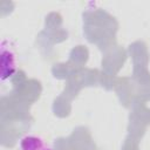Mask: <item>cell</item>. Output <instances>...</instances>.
<instances>
[{
  "label": "cell",
  "mask_w": 150,
  "mask_h": 150,
  "mask_svg": "<svg viewBox=\"0 0 150 150\" xmlns=\"http://www.w3.org/2000/svg\"><path fill=\"white\" fill-rule=\"evenodd\" d=\"M20 149L21 150H53L45 139L39 136L28 135L21 138L20 141Z\"/></svg>",
  "instance_id": "cell-2"
},
{
  "label": "cell",
  "mask_w": 150,
  "mask_h": 150,
  "mask_svg": "<svg viewBox=\"0 0 150 150\" xmlns=\"http://www.w3.org/2000/svg\"><path fill=\"white\" fill-rule=\"evenodd\" d=\"M18 70V57L9 41L4 39L0 45V79L6 81L11 79Z\"/></svg>",
  "instance_id": "cell-1"
}]
</instances>
